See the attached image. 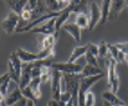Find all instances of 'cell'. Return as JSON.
I'll return each mask as SVG.
<instances>
[{
	"mask_svg": "<svg viewBox=\"0 0 128 106\" xmlns=\"http://www.w3.org/2000/svg\"><path fill=\"white\" fill-rule=\"evenodd\" d=\"M108 49H110V53L112 54V57L114 58V61L117 62V58H118V53H120V51H118V48L114 46V44H108Z\"/></svg>",
	"mask_w": 128,
	"mask_h": 106,
	"instance_id": "cell-30",
	"label": "cell"
},
{
	"mask_svg": "<svg viewBox=\"0 0 128 106\" xmlns=\"http://www.w3.org/2000/svg\"><path fill=\"white\" fill-rule=\"evenodd\" d=\"M126 5L127 4L123 0H113L111 2V10H110V15H108V21L110 22H114L118 19L120 14L122 12V10L124 9Z\"/></svg>",
	"mask_w": 128,
	"mask_h": 106,
	"instance_id": "cell-8",
	"label": "cell"
},
{
	"mask_svg": "<svg viewBox=\"0 0 128 106\" xmlns=\"http://www.w3.org/2000/svg\"><path fill=\"white\" fill-rule=\"evenodd\" d=\"M57 37L58 34H55V35H47L45 37H39L38 41H39V48L40 51L44 49H48V48H55V44H56V41H57Z\"/></svg>",
	"mask_w": 128,
	"mask_h": 106,
	"instance_id": "cell-11",
	"label": "cell"
},
{
	"mask_svg": "<svg viewBox=\"0 0 128 106\" xmlns=\"http://www.w3.org/2000/svg\"><path fill=\"white\" fill-rule=\"evenodd\" d=\"M101 5L98 1H93L90 4V9H88V20H90V26L88 29L92 30L94 29L100 22H101Z\"/></svg>",
	"mask_w": 128,
	"mask_h": 106,
	"instance_id": "cell-3",
	"label": "cell"
},
{
	"mask_svg": "<svg viewBox=\"0 0 128 106\" xmlns=\"http://www.w3.org/2000/svg\"><path fill=\"white\" fill-rule=\"evenodd\" d=\"M111 2L112 1H110V0L102 1V5H101V14H102V16H101V22H100L102 25L108 21V15H110V10H111Z\"/></svg>",
	"mask_w": 128,
	"mask_h": 106,
	"instance_id": "cell-21",
	"label": "cell"
},
{
	"mask_svg": "<svg viewBox=\"0 0 128 106\" xmlns=\"http://www.w3.org/2000/svg\"><path fill=\"white\" fill-rule=\"evenodd\" d=\"M74 105H75V104H74V101L71 100V101H68V103H67V105L66 106H74Z\"/></svg>",
	"mask_w": 128,
	"mask_h": 106,
	"instance_id": "cell-34",
	"label": "cell"
},
{
	"mask_svg": "<svg viewBox=\"0 0 128 106\" xmlns=\"http://www.w3.org/2000/svg\"><path fill=\"white\" fill-rule=\"evenodd\" d=\"M21 99H24V96H22L21 89L18 86V88H15L10 94H8V95H6V98H5L4 103H5V105L6 106H14L15 104H18Z\"/></svg>",
	"mask_w": 128,
	"mask_h": 106,
	"instance_id": "cell-12",
	"label": "cell"
},
{
	"mask_svg": "<svg viewBox=\"0 0 128 106\" xmlns=\"http://www.w3.org/2000/svg\"><path fill=\"white\" fill-rule=\"evenodd\" d=\"M126 63L128 64V56H127V59H126Z\"/></svg>",
	"mask_w": 128,
	"mask_h": 106,
	"instance_id": "cell-36",
	"label": "cell"
},
{
	"mask_svg": "<svg viewBox=\"0 0 128 106\" xmlns=\"http://www.w3.org/2000/svg\"><path fill=\"white\" fill-rule=\"evenodd\" d=\"M66 32H68V35H71L77 42L81 41V29L75 24V22H67L66 25H64L62 27Z\"/></svg>",
	"mask_w": 128,
	"mask_h": 106,
	"instance_id": "cell-15",
	"label": "cell"
},
{
	"mask_svg": "<svg viewBox=\"0 0 128 106\" xmlns=\"http://www.w3.org/2000/svg\"><path fill=\"white\" fill-rule=\"evenodd\" d=\"M94 103H96V95L92 91H88L86 94L85 106H94Z\"/></svg>",
	"mask_w": 128,
	"mask_h": 106,
	"instance_id": "cell-26",
	"label": "cell"
},
{
	"mask_svg": "<svg viewBox=\"0 0 128 106\" xmlns=\"http://www.w3.org/2000/svg\"><path fill=\"white\" fill-rule=\"evenodd\" d=\"M0 81H1V85H0V93H1V96H2V98H6V95H8V90H9V85H10V81H11V78H10L9 73H5L4 75H1Z\"/></svg>",
	"mask_w": 128,
	"mask_h": 106,
	"instance_id": "cell-20",
	"label": "cell"
},
{
	"mask_svg": "<svg viewBox=\"0 0 128 106\" xmlns=\"http://www.w3.org/2000/svg\"><path fill=\"white\" fill-rule=\"evenodd\" d=\"M26 106H35V103L32 100H28V105Z\"/></svg>",
	"mask_w": 128,
	"mask_h": 106,
	"instance_id": "cell-32",
	"label": "cell"
},
{
	"mask_svg": "<svg viewBox=\"0 0 128 106\" xmlns=\"http://www.w3.org/2000/svg\"><path fill=\"white\" fill-rule=\"evenodd\" d=\"M45 2L48 12H62L71 4L70 0H47Z\"/></svg>",
	"mask_w": 128,
	"mask_h": 106,
	"instance_id": "cell-7",
	"label": "cell"
},
{
	"mask_svg": "<svg viewBox=\"0 0 128 106\" xmlns=\"http://www.w3.org/2000/svg\"><path fill=\"white\" fill-rule=\"evenodd\" d=\"M41 83H42V81H41V78H34V79L31 80V83H30V88L32 89L36 100H39V99L42 96L41 90H40V85H41Z\"/></svg>",
	"mask_w": 128,
	"mask_h": 106,
	"instance_id": "cell-23",
	"label": "cell"
},
{
	"mask_svg": "<svg viewBox=\"0 0 128 106\" xmlns=\"http://www.w3.org/2000/svg\"><path fill=\"white\" fill-rule=\"evenodd\" d=\"M5 2H6L8 6L12 10V12H15V14H18V15H21L28 1H22V0H14V1H11V0H8V1H5Z\"/></svg>",
	"mask_w": 128,
	"mask_h": 106,
	"instance_id": "cell-16",
	"label": "cell"
},
{
	"mask_svg": "<svg viewBox=\"0 0 128 106\" xmlns=\"http://www.w3.org/2000/svg\"><path fill=\"white\" fill-rule=\"evenodd\" d=\"M64 74L58 71L52 69V76H51V90H52V99L60 101L61 94H62V88H61V80H62Z\"/></svg>",
	"mask_w": 128,
	"mask_h": 106,
	"instance_id": "cell-4",
	"label": "cell"
},
{
	"mask_svg": "<svg viewBox=\"0 0 128 106\" xmlns=\"http://www.w3.org/2000/svg\"><path fill=\"white\" fill-rule=\"evenodd\" d=\"M118 51H121L122 53H124L126 56H128V42H122V43H116L114 44Z\"/></svg>",
	"mask_w": 128,
	"mask_h": 106,
	"instance_id": "cell-29",
	"label": "cell"
},
{
	"mask_svg": "<svg viewBox=\"0 0 128 106\" xmlns=\"http://www.w3.org/2000/svg\"><path fill=\"white\" fill-rule=\"evenodd\" d=\"M21 93H22V96H24L26 100H32V101L36 100V98H35V95H34V91H32V89L30 88V85H29L28 88L22 89Z\"/></svg>",
	"mask_w": 128,
	"mask_h": 106,
	"instance_id": "cell-25",
	"label": "cell"
},
{
	"mask_svg": "<svg viewBox=\"0 0 128 106\" xmlns=\"http://www.w3.org/2000/svg\"><path fill=\"white\" fill-rule=\"evenodd\" d=\"M116 66H117L116 61L108 62V66H107V69H108V85L112 89L111 91L114 93V94L120 89V78H118V74L116 71Z\"/></svg>",
	"mask_w": 128,
	"mask_h": 106,
	"instance_id": "cell-5",
	"label": "cell"
},
{
	"mask_svg": "<svg viewBox=\"0 0 128 106\" xmlns=\"http://www.w3.org/2000/svg\"><path fill=\"white\" fill-rule=\"evenodd\" d=\"M86 62H87V64H90V66H93V67H98V57H96V56H93L92 53H90V52H87L86 53Z\"/></svg>",
	"mask_w": 128,
	"mask_h": 106,
	"instance_id": "cell-24",
	"label": "cell"
},
{
	"mask_svg": "<svg viewBox=\"0 0 128 106\" xmlns=\"http://www.w3.org/2000/svg\"><path fill=\"white\" fill-rule=\"evenodd\" d=\"M26 105H28V100L24 98V99H21V100H20L18 104H15L14 106H26Z\"/></svg>",
	"mask_w": 128,
	"mask_h": 106,
	"instance_id": "cell-31",
	"label": "cell"
},
{
	"mask_svg": "<svg viewBox=\"0 0 128 106\" xmlns=\"http://www.w3.org/2000/svg\"><path fill=\"white\" fill-rule=\"evenodd\" d=\"M87 52L92 53L96 57H98V46L94 44V43H88L87 44Z\"/></svg>",
	"mask_w": 128,
	"mask_h": 106,
	"instance_id": "cell-28",
	"label": "cell"
},
{
	"mask_svg": "<svg viewBox=\"0 0 128 106\" xmlns=\"http://www.w3.org/2000/svg\"><path fill=\"white\" fill-rule=\"evenodd\" d=\"M75 24L81 29H88L90 26V20H88V14H77L75 17Z\"/></svg>",
	"mask_w": 128,
	"mask_h": 106,
	"instance_id": "cell-22",
	"label": "cell"
},
{
	"mask_svg": "<svg viewBox=\"0 0 128 106\" xmlns=\"http://www.w3.org/2000/svg\"><path fill=\"white\" fill-rule=\"evenodd\" d=\"M103 71L101 68L98 67H93V66H90V64H86L84 67V71L81 73V78H87V76H94V75H100L102 74Z\"/></svg>",
	"mask_w": 128,
	"mask_h": 106,
	"instance_id": "cell-19",
	"label": "cell"
},
{
	"mask_svg": "<svg viewBox=\"0 0 128 106\" xmlns=\"http://www.w3.org/2000/svg\"><path fill=\"white\" fill-rule=\"evenodd\" d=\"M31 32H35V34H42V35H45V36L58 34V32H56V19H52V20L45 22V24H42V25L35 27L34 30H31Z\"/></svg>",
	"mask_w": 128,
	"mask_h": 106,
	"instance_id": "cell-9",
	"label": "cell"
},
{
	"mask_svg": "<svg viewBox=\"0 0 128 106\" xmlns=\"http://www.w3.org/2000/svg\"><path fill=\"white\" fill-rule=\"evenodd\" d=\"M47 106H51V105H50V104H48V103H47Z\"/></svg>",
	"mask_w": 128,
	"mask_h": 106,
	"instance_id": "cell-37",
	"label": "cell"
},
{
	"mask_svg": "<svg viewBox=\"0 0 128 106\" xmlns=\"http://www.w3.org/2000/svg\"><path fill=\"white\" fill-rule=\"evenodd\" d=\"M21 20L24 21H28V22H31L32 21V11H29V10H24L22 14L20 15Z\"/></svg>",
	"mask_w": 128,
	"mask_h": 106,
	"instance_id": "cell-27",
	"label": "cell"
},
{
	"mask_svg": "<svg viewBox=\"0 0 128 106\" xmlns=\"http://www.w3.org/2000/svg\"><path fill=\"white\" fill-rule=\"evenodd\" d=\"M86 53H87V44L86 46H78V47H76L72 51V53H71V56H70V58H68L67 62L68 63H75L82 56H86Z\"/></svg>",
	"mask_w": 128,
	"mask_h": 106,
	"instance_id": "cell-17",
	"label": "cell"
},
{
	"mask_svg": "<svg viewBox=\"0 0 128 106\" xmlns=\"http://www.w3.org/2000/svg\"><path fill=\"white\" fill-rule=\"evenodd\" d=\"M103 106H118V105H111L110 103H107V101H103ZM124 106H127V105H124Z\"/></svg>",
	"mask_w": 128,
	"mask_h": 106,
	"instance_id": "cell-33",
	"label": "cell"
},
{
	"mask_svg": "<svg viewBox=\"0 0 128 106\" xmlns=\"http://www.w3.org/2000/svg\"><path fill=\"white\" fill-rule=\"evenodd\" d=\"M31 71H32V63L30 64H25L24 68H22V74H21V79H20V83H19V88L22 90L25 88H28L32 80L31 78Z\"/></svg>",
	"mask_w": 128,
	"mask_h": 106,
	"instance_id": "cell-10",
	"label": "cell"
},
{
	"mask_svg": "<svg viewBox=\"0 0 128 106\" xmlns=\"http://www.w3.org/2000/svg\"><path fill=\"white\" fill-rule=\"evenodd\" d=\"M19 22H20V15H18V14H15V12L11 11L5 17V20L2 21V29H4V31L8 35H10L12 32H16V29L19 26Z\"/></svg>",
	"mask_w": 128,
	"mask_h": 106,
	"instance_id": "cell-6",
	"label": "cell"
},
{
	"mask_svg": "<svg viewBox=\"0 0 128 106\" xmlns=\"http://www.w3.org/2000/svg\"><path fill=\"white\" fill-rule=\"evenodd\" d=\"M102 99L103 101H107L110 103L111 105H118V106H124V101H122L114 93H112L111 90H106L102 93Z\"/></svg>",
	"mask_w": 128,
	"mask_h": 106,
	"instance_id": "cell-14",
	"label": "cell"
},
{
	"mask_svg": "<svg viewBox=\"0 0 128 106\" xmlns=\"http://www.w3.org/2000/svg\"><path fill=\"white\" fill-rule=\"evenodd\" d=\"M74 106H77V105H74Z\"/></svg>",
	"mask_w": 128,
	"mask_h": 106,
	"instance_id": "cell-39",
	"label": "cell"
},
{
	"mask_svg": "<svg viewBox=\"0 0 128 106\" xmlns=\"http://www.w3.org/2000/svg\"><path fill=\"white\" fill-rule=\"evenodd\" d=\"M1 106H6V105H5V103H4V101H1Z\"/></svg>",
	"mask_w": 128,
	"mask_h": 106,
	"instance_id": "cell-35",
	"label": "cell"
},
{
	"mask_svg": "<svg viewBox=\"0 0 128 106\" xmlns=\"http://www.w3.org/2000/svg\"><path fill=\"white\" fill-rule=\"evenodd\" d=\"M51 69L54 71H61L62 74H67V75H80L82 71H84V67L78 63H52L51 66Z\"/></svg>",
	"mask_w": 128,
	"mask_h": 106,
	"instance_id": "cell-2",
	"label": "cell"
},
{
	"mask_svg": "<svg viewBox=\"0 0 128 106\" xmlns=\"http://www.w3.org/2000/svg\"><path fill=\"white\" fill-rule=\"evenodd\" d=\"M126 4H127V6H128V1H126Z\"/></svg>",
	"mask_w": 128,
	"mask_h": 106,
	"instance_id": "cell-38",
	"label": "cell"
},
{
	"mask_svg": "<svg viewBox=\"0 0 128 106\" xmlns=\"http://www.w3.org/2000/svg\"><path fill=\"white\" fill-rule=\"evenodd\" d=\"M9 62L12 64V67H14V69L18 73V75L20 76V79H21V74H22V62H21V59L18 57V54H16V52H14L12 54H10V57H9Z\"/></svg>",
	"mask_w": 128,
	"mask_h": 106,
	"instance_id": "cell-18",
	"label": "cell"
},
{
	"mask_svg": "<svg viewBox=\"0 0 128 106\" xmlns=\"http://www.w3.org/2000/svg\"><path fill=\"white\" fill-rule=\"evenodd\" d=\"M70 5H71V4H70ZM71 15H72V9H71V6H68L66 10H64V11L60 14V16L56 19V32H58V30L62 29L64 25H66V24L68 22V19H70Z\"/></svg>",
	"mask_w": 128,
	"mask_h": 106,
	"instance_id": "cell-13",
	"label": "cell"
},
{
	"mask_svg": "<svg viewBox=\"0 0 128 106\" xmlns=\"http://www.w3.org/2000/svg\"><path fill=\"white\" fill-rule=\"evenodd\" d=\"M80 81H81V74L80 75H67L64 74L61 80V88L62 93L68 91L72 96V101L75 105L78 104V89H80Z\"/></svg>",
	"mask_w": 128,
	"mask_h": 106,
	"instance_id": "cell-1",
	"label": "cell"
}]
</instances>
